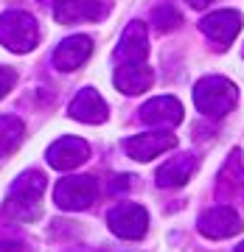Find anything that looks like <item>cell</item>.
I'll return each mask as SVG.
<instances>
[{"instance_id":"obj_4","label":"cell","mask_w":244,"mask_h":252,"mask_svg":"<svg viewBox=\"0 0 244 252\" xmlns=\"http://www.w3.org/2000/svg\"><path fill=\"white\" fill-rule=\"evenodd\" d=\"M96 196H99V185L93 177H84V174L65 177L54 188V202L62 210H87L96 202Z\"/></svg>"},{"instance_id":"obj_14","label":"cell","mask_w":244,"mask_h":252,"mask_svg":"<svg viewBox=\"0 0 244 252\" xmlns=\"http://www.w3.org/2000/svg\"><path fill=\"white\" fill-rule=\"evenodd\" d=\"M149 56V36H146V26L140 20L129 23L121 34V42L115 48V62H146Z\"/></svg>"},{"instance_id":"obj_9","label":"cell","mask_w":244,"mask_h":252,"mask_svg":"<svg viewBox=\"0 0 244 252\" xmlns=\"http://www.w3.org/2000/svg\"><path fill=\"white\" fill-rule=\"evenodd\" d=\"M138 118H140V124L154 126V129H172L182 121V104L172 95H157L140 107Z\"/></svg>"},{"instance_id":"obj_7","label":"cell","mask_w":244,"mask_h":252,"mask_svg":"<svg viewBox=\"0 0 244 252\" xmlns=\"http://www.w3.org/2000/svg\"><path fill=\"white\" fill-rule=\"evenodd\" d=\"M199 31L208 36L216 48H227L242 31V14L233 9H219L199 23Z\"/></svg>"},{"instance_id":"obj_20","label":"cell","mask_w":244,"mask_h":252,"mask_svg":"<svg viewBox=\"0 0 244 252\" xmlns=\"http://www.w3.org/2000/svg\"><path fill=\"white\" fill-rule=\"evenodd\" d=\"M14 84H17V73L11 67H0V98H6L14 90Z\"/></svg>"},{"instance_id":"obj_3","label":"cell","mask_w":244,"mask_h":252,"mask_svg":"<svg viewBox=\"0 0 244 252\" xmlns=\"http://www.w3.org/2000/svg\"><path fill=\"white\" fill-rule=\"evenodd\" d=\"M0 45L11 54H28L39 45V26L28 11L11 9L0 14Z\"/></svg>"},{"instance_id":"obj_5","label":"cell","mask_w":244,"mask_h":252,"mask_svg":"<svg viewBox=\"0 0 244 252\" xmlns=\"http://www.w3.org/2000/svg\"><path fill=\"white\" fill-rule=\"evenodd\" d=\"M107 227L118 238H127V241H138L143 238L149 230V213L135 202H121L107 213Z\"/></svg>"},{"instance_id":"obj_13","label":"cell","mask_w":244,"mask_h":252,"mask_svg":"<svg viewBox=\"0 0 244 252\" xmlns=\"http://www.w3.org/2000/svg\"><path fill=\"white\" fill-rule=\"evenodd\" d=\"M154 73L146 62H118L115 67V87L127 95H140L152 87Z\"/></svg>"},{"instance_id":"obj_12","label":"cell","mask_w":244,"mask_h":252,"mask_svg":"<svg viewBox=\"0 0 244 252\" xmlns=\"http://www.w3.org/2000/svg\"><path fill=\"white\" fill-rule=\"evenodd\" d=\"M93 54V39L84 34H73L68 36V39H62L59 45H56L54 51V67L62 73H70L76 70V67H81V64L90 59Z\"/></svg>"},{"instance_id":"obj_17","label":"cell","mask_w":244,"mask_h":252,"mask_svg":"<svg viewBox=\"0 0 244 252\" xmlns=\"http://www.w3.org/2000/svg\"><path fill=\"white\" fill-rule=\"evenodd\" d=\"M197 165H199V160L194 154H177V157L166 160L160 168H157L154 180H157L160 188H182V185L194 177Z\"/></svg>"},{"instance_id":"obj_10","label":"cell","mask_w":244,"mask_h":252,"mask_svg":"<svg viewBox=\"0 0 244 252\" xmlns=\"http://www.w3.org/2000/svg\"><path fill=\"white\" fill-rule=\"evenodd\" d=\"M109 11L104 0H54L56 23H96Z\"/></svg>"},{"instance_id":"obj_8","label":"cell","mask_w":244,"mask_h":252,"mask_svg":"<svg viewBox=\"0 0 244 252\" xmlns=\"http://www.w3.org/2000/svg\"><path fill=\"white\" fill-rule=\"evenodd\" d=\"M199 233L205 235V238H213V241H222V238H230L242 230V216L236 213L233 207L227 205H216L205 210L202 216H199Z\"/></svg>"},{"instance_id":"obj_1","label":"cell","mask_w":244,"mask_h":252,"mask_svg":"<svg viewBox=\"0 0 244 252\" xmlns=\"http://www.w3.org/2000/svg\"><path fill=\"white\" fill-rule=\"evenodd\" d=\"M48 188V180L42 171H26L14 180V185L6 193V202L0 213L11 221H34L42 213V193Z\"/></svg>"},{"instance_id":"obj_2","label":"cell","mask_w":244,"mask_h":252,"mask_svg":"<svg viewBox=\"0 0 244 252\" xmlns=\"http://www.w3.org/2000/svg\"><path fill=\"white\" fill-rule=\"evenodd\" d=\"M239 101V87L225 76H205L194 87V104L202 115L225 118Z\"/></svg>"},{"instance_id":"obj_21","label":"cell","mask_w":244,"mask_h":252,"mask_svg":"<svg viewBox=\"0 0 244 252\" xmlns=\"http://www.w3.org/2000/svg\"><path fill=\"white\" fill-rule=\"evenodd\" d=\"M0 252H31L23 241H0Z\"/></svg>"},{"instance_id":"obj_15","label":"cell","mask_w":244,"mask_h":252,"mask_svg":"<svg viewBox=\"0 0 244 252\" xmlns=\"http://www.w3.org/2000/svg\"><path fill=\"white\" fill-rule=\"evenodd\" d=\"M68 112H70L73 121H81V124H104L109 115L107 101L101 98L93 87H84V90L76 93V98L70 101Z\"/></svg>"},{"instance_id":"obj_16","label":"cell","mask_w":244,"mask_h":252,"mask_svg":"<svg viewBox=\"0 0 244 252\" xmlns=\"http://www.w3.org/2000/svg\"><path fill=\"white\" fill-rule=\"evenodd\" d=\"M216 193L225 202H239L244 199V162H242V152H233L227 157V162L222 165L216 180Z\"/></svg>"},{"instance_id":"obj_18","label":"cell","mask_w":244,"mask_h":252,"mask_svg":"<svg viewBox=\"0 0 244 252\" xmlns=\"http://www.w3.org/2000/svg\"><path fill=\"white\" fill-rule=\"evenodd\" d=\"M26 137V124L17 115H0V157H9Z\"/></svg>"},{"instance_id":"obj_22","label":"cell","mask_w":244,"mask_h":252,"mask_svg":"<svg viewBox=\"0 0 244 252\" xmlns=\"http://www.w3.org/2000/svg\"><path fill=\"white\" fill-rule=\"evenodd\" d=\"M191 6H194V9H205V6H208L210 0H188Z\"/></svg>"},{"instance_id":"obj_23","label":"cell","mask_w":244,"mask_h":252,"mask_svg":"<svg viewBox=\"0 0 244 252\" xmlns=\"http://www.w3.org/2000/svg\"><path fill=\"white\" fill-rule=\"evenodd\" d=\"M236 252H244V241H242V244H239V247H236Z\"/></svg>"},{"instance_id":"obj_19","label":"cell","mask_w":244,"mask_h":252,"mask_svg":"<svg viewBox=\"0 0 244 252\" xmlns=\"http://www.w3.org/2000/svg\"><path fill=\"white\" fill-rule=\"evenodd\" d=\"M152 23H154V28H157L160 34H166V31H174V28L180 26L182 17L172 3H163V6H157V9L152 11Z\"/></svg>"},{"instance_id":"obj_11","label":"cell","mask_w":244,"mask_h":252,"mask_svg":"<svg viewBox=\"0 0 244 252\" xmlns=\"http://www.w3.org/2000/svg\"><path fill=\"white\" fill-rule=\"evenodd\" d=\"M87 157H90V146L81 137H59L48 149V162L56 171H73L81 162H87Z\"/></svg>"},{"instance_id":"obj_6","label":"cell","mask_w":244,"mask_h":252,"mask_svg":"<svg viewBox=\"0 0 244 252\" xmlns=\"http://www.w3.org/2000/svg\"><path fill=\"white\" fill-rule=\"evenodd\" d=\"M177 146V137L169 129H157V132H143V135L127 137L124 140V152L138 162H149L154 157H160L163 152H169Z\"/></svg>"}]
</instances>
